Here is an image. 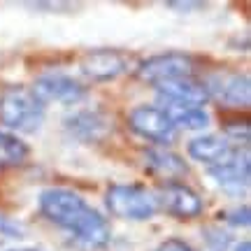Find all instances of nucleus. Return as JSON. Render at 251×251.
Listing matches in <instances>:
<instances>
[{
    "instance_id": "nucleus-1",
    "label": "nucleus",
    "mask_w": 251,
    "mask_h": 251,
    "mask_svg": "<svg viewBox=\"0 0 251 251\" xmlns=\"http://www.w3.org/2000/svg\"><path fill=\"white\" fill-rule=\"evenodd\" d=\"M37 207L49 224L65 230L81 249L100 251L112 240V228L107 219L70 188H45L37 198Z\"/></svg>"
},
{
    "instance_id": "nucleus-2",
    "label": "nucleus",
    "mask_w": 251,
    "mask_h": 251,
    "mask_svg": "<svg viewBox=\"0 0 251 251\" xmlns=\"http://www.w3.org/2000/svg\"><path fill=\"white\" fill-rule=\"evenodd\" d=\"M47 107L30 89L12 86L0 96V124L17 133H37L45 124Z\"/></svg>"
},
{
    "instance_id": "nucleus-3",
    "label": "nucleus",
    "mask_w": 251,
    "mask_h": 251,
    "mask_svg": "<svg viewBox=\"0 0 251 251\" xmlns=\"http://www.w3.org/2000/svg\"><path fill=\"white\" fill-rule=\"evenodd\" d=\"M109 214L126 221H149L158 212L156 193L140 184H112L105 193Z\"/></svg>"
},
{
    "instance_id": "nucleus-4",
    "label": "nucleus",
    "mask_w": 251,
    "mask_h": 251,
    "mask_svg": "<svg viewBox=\"0 0 251 251\" xmlns=\"http://www.w3.org/2000/svg\"><path fill=\"white\" fill-rule=\"evenodd\" d=\"M196 72V61L184 51H165V54L149 56L135 70V77L140 81L151 84L153 89L177 79H191Z\"/></svg>"
},
{
    "instance_id": "nucleus-5",
    "label": "nucleus",
    "mask_w": 251,
    "mask_h": 251,
    "mask_svg": "<svg viewBox=\"0 0 251 251\" xmlns=\"http://www.w3.org/2000/svg\"><path fill=\"white\" fill-rule=\"evenodd\" d=\"M35 98L47 105V102H61V105H77L86 98V86L79 79H75L65 72H45L40 75L33 84Z\"/></svg>"
},
{
    "instance_id": "nucleus-6",
    "label": "nucleus",
    "mask_w": 251,
    "mask_h": 251,
    "mask_svg": "<svg viewBox=\"0 0 251 251\" xmlns=\"http://www.w3.org/2000/svg\"><path fill=\"white\" fill-rule=\"evenodd\" d=\"M128 126L144 140H151L156 144H170L177 137V128L170 117L158 105H137L128 114Z\"/></svg>"
},
{
    "instance_id": "nucleus-7",
    "label": "nucleus",
    "mask_w": 251,
    "mask_h": 251,
    "mask_svg": "<svg viewBox=\"0 0 251 251\" xmlns=\"http://www.w3.org/2000/svg\"><path fill=\"white\" fill-rule=\"evenodd\" d=\"M205 84L209 98H216L228 107H249L251 89H249V77L244 72H212Z\"/></svg>"
},
{
    "instance_id": "nucleus-8",
    "label": "nucleus",
    "mask_w": 251,
    "mask_h": 251,
    "mask_svg": "<svg viewBox=\"0 0 251 251\" xmlns=\"http://www.w3.org/2000/svg\"><path fill=\"white\" fill-rule=\"evenodd\" d=\"M156 202H158V209L168 212L175 219H196L205 209L202 198L193 188H188L186 184H179V181L163 184L156 193Z\"/></svg>"
},
{
    "instance_id": "nucleus-9",
    "label": "nucleus",
    "mask_w": 251,
    "mask_h": 251,
    "mask_svg": "<svg viewBox=\"0 0 251 251\" xmlns=\"http://www.w3.org/2000/svg\"><path fill=\"white\" fill-rule=\"evenodd\" d=\"M63 128L70 137L79 140L81 144H96L102 142L109 135L112 124L98 109H77L63 119Z\"/></svg>"
},
{
    "instance_id": "nucleus-10",
    "label": "nucleus",
    "mask_w": 251,
    "mask_h": 251,
    "mask_svg": "<svg viewBox=\"0 0 251 251\" xmlns=\"http://www.w3.org/2000/svg\"><path fill=\"white\" fill-rule=\"evenodd\" d=\"M130 58L119 49H93L81 58V75L89 81H112L124 75Z\"/></svg>"
},
{
    "instance_id": "nucleus-11",
    "label": "nucleus",
    "mask_w": 251,
    "mask_h": 251,
    "mask_svg": "<svg viewBox=\"0 0 251 251\" xmlns=\"http://www.w3.org/2000/svg\"><path fill=\"white\" fill-rule=\"evenodd\" d=\"M209 177L214 184L228 191V193H242L249 188L251 179V163H249V149H237L230 161L209 168Z\"/></svg>"
},
{
    "instance_id": "nucleus-12",
    "label": "nucleus",
    "mask_w": 251,
    "mask_h": 251,
    "mask_svg": "<svg viewBox=\"0 0 251 251\" xmlns=\"http://www.w3.org/2000/svg\"><path fill=\"white\" fill-rule=\"evenodd\" d=\"M237 149H240L237 144H230L226 137H216V135H200L188 142V156L207 168L230 161Z\"/></svg>"
},
{
    "instance_id": "nucleus-13",
    "label": "nucleus",
    "mask_w": 251,
    "mask_h": 251,
    "mask_svg": "<svg viewBox=\"0 0 251 251\" xmlns=\"http://www.w3.org/2000/svg\"><path fill=\"white\" fill-rule=\"evenodd\" d=\"M158 93V102H181V105H193V107H202L209 102V93H207L205 84L198 79H177L156 86Z\"/></svg>"
},
{
    "instance_id": "nucleus-14",
    "label": "nucleus",
    "mask_w": 251,
    "mask_h": 251,
    "mask_svg": "<svg viewBox=\"0 0 251 251\" xmlns=\"http://www.w3.org/2000/svg\"><path fill=\"white\" fill-rule=\"evenodd\" d=\"M158 107L170 117L175 128H186V130H205L209 126V114L202 107L193 105H181V102H158Z\"/></svg>"
},
{
    "instance_id": "nucleus-15",
    "label": "nucleus",
    "mask_w": 251,
    "mask_h": 251,
    "mask_svg": "<svg viewBox=\"0 0 251 251\" xmlns=\"http://www.w3.org/2000/svg\"><path fill=\"white\" fill-rule=\"evenodd\" d=\"M144 165L161 177H181L186 175V163L181 156L168 151V149H147L144 151Z\"/></svg>"
},
{
    "instance_id": "nucleus-16",
    "label": "nucleus",
    "mask_w": 251,
    "mask_h": 251,
    "mask_svg": "<svg viewBox=\"0 0 251 251\" xmlns=\"http://www.w3.org/2000/svg\"><path fill=\"white\" fill-rule=\"evenodd\" d=\"M28 153H30V149L26 142H21L17 135L0 130V170L24 165Z\"/></svg>"
},
{
    "instance_id": "nucleus-17",
    "label": "nucleus",
    "mask_w": 251,
    "mask_h": 251,
    "mask_svg": "<svg viewBox=\"0 0 251 251\" xmlns=\"http://www.w3.org/2000/svg\"><path fill=\"white\" fill-rule=\"evenodd\" d=\"M205 242L212 251H228L230 247V235L226 230H219V228H205Z\"/></svg>"
},
{
    "instance_id": "nucleus-18",
    "label": "nucleus",
    "mask_w": 251,
    "mask_h": 251,
    "mask_svg": "<svg viewBox=\"0 0 251 251\" xmlns=\"http://www.w3.org/2000/svg\"><path fill=\"white\" fill-rule=\"evenodd\" d=\"M226 135H230L237 147L242 144V149H249V124L247 121H228L226 124Z\"/></svg>"
},
{
    "instance_id": "nucleus-19",
    "label": "nucleus",
    "mask_w": 251,
    "mask_h": 251,
    "mask_svg": "<svg viewBox=\"0 0 251 251\" xmlns=\"http://www.w3.org/2000/svg\"><path fill=\"white\" fill-rule=\"evenodd\" d=\"M0 235L12 237V240H19V237L26 235V230H24V226L17 224V221H12L7 216H0Z\"/></svg>"
},
{
    "instance_id": "nucleus-20",
    "label": "nucleus",
    "mask_w": 251,
    "mask_h": 251,
    "mask_svg": "<svg viewBox=\"0 0 251 251\" xmlns=\"http://www.w3.org/2000/svg\"><path fill=\"white\" fill-rule=\"evenodd\" d=\"M251 212H249V207L244 205L240 207V209H233V212H228L226 214V221L230 226H235V228H247V226L251 224Z\"/></svg>"
},
{
    "instance_id": "nucleus-21",
    "label": "nucleus",
    "mask_w": 251,
    "mask_h": 251,
    "mask_svg": "<svg viewBox=\"0 0 251 251\" xmlns=\"http://www.w3.org/2000/svg\"><path fill=\"white\" fill-rule=\"evenodd\" d=\"M153 251H196V249H193L188 242L179 240V237H170V240H165V242L158 244Z\"/></svg>"
},
{
    "instance_id": "nucleus-22",
    "label": "nucleus",
    "mask_w": 251,
    "mask_h": 251,
    "mask_svg": "<svg viewBox=\"0 0 251 251\" xmlns=\"http://www.w3.org/2000/svg\"><path fill=\"white\" fill-rule=\"evenodd\" d=\"M168 9H177V12H196V9H205V2H191V0H184V2H177V0H168L165 2Z\"/></svg>"
},
{
    "instance_id": "nucleus-23",
    "label": "nucleus",
    "mask_w": 251,
    "mask_h": 251,
    "mask_svg": "<svg viewBox=\"0 0 251 251\" xmlns=\"http://www.w3.org/2000/svg\"><path fill=\"white\" fill-rule=\"evenodd\" d=\"M235 251H251V244L249 240H244V242H240L237 247H235Z\"/></svg>"
},
{
    "instance_id": "nucleus-24",
    "label": "nucleus",
    "mask_w": 251,
    "mask_h": 251,
    "mask_svg": "<svg viewBox=\"0 0 251 251\" xmlns=\"http://www.w3.org/2000/svg\"><path fill=\"white\" fill-rule=\"evenodd\" d=\"M14 251H42V249H35V247H26V249H14Z\"/></svg>"
}]
</instances>
